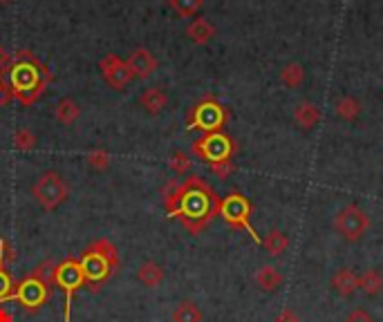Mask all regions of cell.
<instances>
[{"instance_id": "6da1fadb", "label": "cell", "mask_w": 383, "mask_h": 322, "mask_svg": "<svg viewBox=\"0 0 383 322\" xmlns=\"http://www.w3.org/2000/svg\"><path fill=\"white\" fill-rule=\"evenodd\" d=\"M162 204L170 220H177L190 235H200L218 217L220 197L200 175L170 179L162 188Z\"/></svg>"}, {"instance_id": "7a4b0ae2", "label": "cell", "mask_w": 383, "mask_h": 322, "mask_svg": "<svg viewBox=\"0 0 383 322\" xmlns=\"http://www.w3.org/2000/svg\"><path fill=\"white\" fill-rule=\"evenodd\" d=\"M0 79L7 83V88L12 90V96L20 105L29 107L45 94L47 85L54 77H52L47 66L34 52L18 49L16 54H12L7 70L0 72Z\"/></svg>"}, {"instance_id": "3957f363", "label": "cell", "mask_w": 383, "mask_h": 322, "mask_svg": "<svg viewBox=\"0 0 383 322\" xmlns=\"http://www.w3.org/2000/svg\"><path fill=\"white\" fill-rule=\"evenodd\" d=\"M79 264L85 277V286L92 293H99L101 286L119 271V251L110 240L99 238L81 253Z\"/></svg>"}, {"instance_id": "277c9868", "label": "cell", "mask_w": 383, "mask_h": 322, "mask_svg": "<svg viewBox=\"0 0 383 322\" xmlns=\"http://www.w3.org/2000/svg\"><path fill=\"white\" fill-rule=\"evenodd\" d=\"M229 121V110L222 105L216 96H204L197 101L186 114V128L188 130H202V132H220Z\"/></svg>"}, {"instance_id": "5b68a950", "label": "cell", "mask_w": 383, "mask_h": 322, "mask_svg": "<svg viewBox=\"0 0 383 322\" xmlns=\"http://www.w3.org/2000/svg\"><path fill=\"white\" fill-rule=\"evenodd\" d=\"M251 210H253L251 201L247 197L240 195V192H231V195H227L225 199H220L218 215L229 224L231 229H240L244 233H249V238L255 244H262V238L251 227Z\"/></svg>"}, {"instance_id": "8992f818", "label": "cell", "mask_w": 383, "mask_h": 322, "mask_svg": "<svg viewBox=\"0 0 383 322\" xmlns=\"http://www.w3.org/2000/svg\"><path fill=\"white\" fill-rule=\"evenodd\" d=\"M236 141L227 132H206L204 137H200L197 141L190 146V153L195 157L209 161V164H218V161H229L236 155Z\"/></svg>"}, {"instance_id": "52a82bcc", "label": "cell", "mask_w": 383, "mask_h": 322, "mask_svg": "<svg viewBox=\"0 0 383 322\" xmlns=\"http://www.w3.org/2000/svg\"><path fill=\"white\" fill-rule=\"evenodd\" d=\"M31 195H34V199L45 210H54L70 197V188L66 184V179H63L59 173L47 170V173H43L36 179V184L31 186Z\"/></svg>"}, {"instance_id": "ba28073f", "label": "cell", "mask_w": 383, "mask_h": 322, "mask_svg": "<svg viewBox=\"0 0 383 322\" xmlns=\"http://www.w3.org/2000/svg\"><path fill=\"white\" fill-rule=\"evenodd\" d=\"M57 286L66 296V309H63V322L72 320V302L74 296L81 286H85V277L81 271V264L77 257H68V260L59 262L57 266Z\"/></svg>"}, {"instance_id": "9c48e42d", "label": "cell", "mask_w": 383, "mask_h": 322, "mask_svg": "<svg viewBox=\"0 0 383 322\" xmlns=\"http://www.w3.org/2000/svg\"><path fill=\"white\" fill-rule=\"evenodd\" d=\"M334 229L343 240L359 242L370 229V217H368V213L359 206V204H347L345 208H340L336 213Z\"/></svg>"}, {"instance_id": "30bf717a", "label": "cell", "mask_w": 383, "mask_h": 322, "mask_svg": "<svg viewBox=\"0 0 383 322\" xmlns=\"http://www.w3.org/2000/svg\"><path fill=\"white\" fill-rule=\"evenodd\" d=\"M52 296L50 289L38 282L36 277L31 275H25L23 280H20L16 286H14V296L12 300H16V302L23 307L27 314H36V311L47 302Z\"/></svg>"}, {"instance_id": "8fae6325", "label": "cell", "mask_w": 383, "mask_h": 322, "mask_svg": "<svg viewBox=\"0 0 383 322\" xmlns=\"http://www.w3.org/2000/svg\"><path fill=\"white\" fill-rule=\"evenodd\" d=\"M99 70L103 74V79L108 81V85L114 90H126L128 83L135 79L130 68H128V63L121 61L117 54H108V56H103L99 61Z\"/></svg>"}, {"instance_id": "7c38bea8", "label": "cell", "mask_w": 383, "mask_h": 322, "mask_svg": "<svg viewBox=\"0 0 383 322\" xmlns=\"http://www.w3.org/2000/svg\"><path fill=\"white\" fill-rule=\"evenodd\" d=\"M128 68H130V72H133V77L135 79H151L153 74H155V70H157V61H155V56L148 49H144V47H137L130 56H128Z\"/></svg>"}, {"instance_id": "4fadbf2b", "label": "cell", "mask_w": 383, "mask_h": 322, "mask_svg": "<svg viewBox=\"0 0 383 322\" xmlns=\"http://www.w3.org/2000/svg\"><path fill=\"white\" fill-rule=\"evenodd\" d=\"M164 277H166L164 266L153 262V260H146L140 268H137V280L148 289H157L159 284L164 282Z\"/></svg>"}, {"instance_id": "5bb4252c", "label": "cell", "mask_w": 383, "mask_h": 322, "mask_svg": "<svg viewBox=\"0 0 383 322\" xmlns=\"http://www.w3.org/2000/svg\"><path fill=\"white\" fill-rule=\"evenodd\" d=\"M332 289L343 298H350L359 289V275L352 268H340L332 277Z\"/></svg>"}, {"instance_id": "9a60e30c", "label": "cell", "mask_w": 383, "mask_h": 322, "mask_svg": "<svg viewBox=\"0 0 383 322\" xmlns=\"http://www.w3.org/2000/svg\"><path fill=\"white\" fill-rule=\"evenodd\" d=\"M140 103L148 114H159L168 105V94L162 88H148L140 94Z\"/></svg>"}, {"instance_id": "2e32d148", "label": "cell", "mask_w": 383, "mask_h": 322, "mask_svg": "<svg viewBox=\"0 0 383 322\" xmlns=\"http://www.w3.org/2000/svg\"><path fill=\"white\" fill-rule=\"evenodd\" d=\"M294 121L301 125L303 130H312V128L321 121V110L310 101H301L294 110Z\"/></svg>"}, {"instance_id": "e0dca14e", "label": "cell", "mask_w": 383, "mask_h": 322, "mask_svg": "<svg viewBox=\"0 0 383 322\" xmlns=\"http://www.w3.org/2000/svg\"><path fill=\"white\" fill-rule=\"evenodd\" d=\"M255 284H258L262 291L273 293V291H278L280 284H283V273L276 266H269V264L260 266L258 273H255Z\"/></svg>"}, {"instance_id": "ac0fdd59", "label": "cell", "mask_w": 383, "mask_h": 322, "mask_svg": "<svg viewBox=\"0 0 383 322\" xmlns=\"http://www.w3.org/2000/svg\"><path fill=\"white\" fill-rule=\"evenodd\" d=\"M186 36L197 43V45H206V43L216 36V27H213L206 18H195L193 23L186 27Z\"/></svg>"}, {"instance_id": "d6986e66", "label": "cell", "mask_w": 383, "mask_h": 322, "mask_svg": "<svg viewBox=\"0 0 383 322\" xmlns=\"http://www.w3.org/2000/svg\"><path fill=\"white\" fill-rule=\"evenodd\" d=\"M359 289L370 298L379 296L383 291V275H381L379 268H368L366 273H361L359 275Z\"/></svg>"}, {"instance_id": "ffe728a7", "label": "cell", "mask_w": 383, "mask_h": 322, "mask_svg": "<svg viewBox=\"0 0 383 322\" xmlns=\"http://www.w3.org/2000/svg\"><path fill=\"white\" fill-rule=\"evenodd\" d=\"M57 266H59V262H54V260H43L40 264H36V268H31L29 275L36 277L38 282H43L52 291V289L57 286Z\"/></svg>"}, {"instance_id": "44dd1931", "label": "cell", "mask_w": 383, "mask_h": 322, "mask_svg": "<svg viewBox=\"0 0 383 322\" xmlns=\"http://www.w3.org/2000/svg\"><path fill=\"white\" fill-rule=\"evenodd\" d=\"M262 246L267 249V253L271 257H280L285 251H287V246H290V240H287V235L278 229H273L269 231L267 235L262 238Z\"/></svg>"}, {"instance_id": "7402d4cb", "label": "cell", "mask_w": 383, "mask_h": 322, "mask_svg": "<svg viewBox=\"0 0 383 322\" xmlns=\"http://www.w3.org/2000/svg\"><path fill=\"white\" fill-rule=\"evenodd\" d=\"M54 116H57L59 123L72 125L81 116V107H79L77 101H72V99H61L59 105H57V110H54Z\"/></svg>"}, {"instance_id": "603a6c76", "label": "cell", "mask_w": 383, "mask_h": 322, "mask_svg": "<svg viewBox=\"0 0 383 322\" xmlns=\"http://www.w3.org/2000/svg\"><path fill=\"white\" fill-rule=\"evenodd\" d=\"M361 110H363V105H361V101L354 99V96H340L336 101V114L343 121H356Z\"/></svg>"}, {"instance_id": "cb8c5ba5", "label": "cell", "mask_w": 383, "mask_h": 322, "mask_svg": "<svg viewBox=\"0 0 383 322\" xmlns=\"http://www.w3.org/2000/svg\"><path fill=\"white\" fill-rule=\"evenodd\" d=\"M280 81H283V85H287V88H292V90L301 88L305 81V70L301 63H287L280 72Z\"/></svg>"}, {"instance_id": "d4e9b609", "label": "cell", "mask_w": 383, "mask_h": 322, "mask_svg": "<svg viewBox=\"0 0 383 322\" xmlns=\"http://www.w3.org/2000/svg\"><path fill=\"white\" fill-rule=\"evenodd\" d=\"M173 322H202V311L195 302L184 300L173 309Z\"/></svg>"}, {"instance_id": "484cf974", "label": "cell", "mask_w": 383, "mask_h": 322, "mask_svg": "<svg viewBox=\"0 0 383 322\" xmlns=\"http://www.w3.org/2000/svg\"><path fill=\"white\" fill-rule=\"evenodd\" d=\"M14 146H16V150L29 153V150L36 148V135L31 132L29 128H20V130L14 132Z\"/></svg>"}, {"instance_id": "4316f807", "label": "cell", "mask_w": 383, "mask_h": 322, "mask_svg": "<svg viewBox=\"0 0 383 322\" xmlns=\"http://www.w3.org/2000/svg\"><path fill=\"white\" fill-rule=\"evenodd\" d=\"M170 170H173L175 175L184 177L190 168H193V161H190V157L186 153H182V150H177V153H173V157H170Z\"/></svg>"}, {"instance_id": "83f0119b", "label": "cell", "mask_w": 383, "mask_h": 322, "mask_svg": "<svg viewBox=\"0 0 383 322\" xmlns=\"http://www.w3.org/2000/svg\"><path fill=\"white\" fill-rule=\"evenodd\" d=\"M204 0H168V5L175 9L179 16H195Z\"/></svg>"}, {"instance_id": "f1b7e54d", "label": "cell", "mask_w": 383, "mask_h": 322, "mask_svg": "<svg viewBox=\"0 0 383 322\" xmlns=\"http://www.w3.org/2000/svg\"><path fill=\"white\" fill-rule=\"evenodd\" d=\"M14 280H12V273L9 268H0V305H5L12 300L14 296Z\"/></svg>"}, {"instance_id": "f546056e", "label": "cell", "mask_w": 383, "mask_h": 322, "mask_svg": "<svg viewBox=\"0 0 383 322\" xmlns=\"http://www.w3.org/2000/svg\"><path fill=\"white\" fill-rule=\"evenodd\" d=\"M88 166L94 168V170H105L110 166V155H108V150H92V153H88Z\"/></svg>"}, {"instance_id": "4dcf8cb0", "label": "cell", "mask_w": 383, "mask_h": 322, "mask_svg": "<svg viewBox=\"0 0 383 322\" xmlns=\"http://www.w3.org/2000/svg\"><path fill=\"white\" fill-rule=\"evenodd\" d=\"M14 260H16V251L12 249V244L5 238H0V268H7Z\"/></svg>"}, {"instance_id": "1f68e13d", "label": "cell", "mask_w": 383, "mask_h": 322, "mask_svg": "<svg viewBox=\"0 0 383 322\" xmlns=\"http://www.w3.org/2000/svg\"><path fill=\"white\" fill-rule=\"evenodd\" d=\"M211 166V173L216 175L218 179H227L233 170H236V166H233V161H218V164H209Z\"/></svg>"}, {"instance_id": "d6a6232c", "label": "cell", "mask_w": 383, "mask_h": 322, "mask_svg": "<svg viewBox=\"0 0 383 322\" xmlns=\"http://www.w3.org/2000/svg\"><path fill=\"white\" fill-rule=\"evenodd\" d=\"M345 322H375V318H372L366 309H354V311H350Z\"/></svg>"}, {"instance_id": "836d02e7", "label": "cell", "mask_w": 383, "mask_h": 322, "mask_svg": "<svg viewBox=\"0 0 383 322\" xmlns=\"http://www.w3.org/2000/svg\"><path fill=\"white\" fill-rule=\"evenodd\" d=\"M276 322H301V318H298V314H296L294 309L287 307V309L280 311L278 316H276Z\"/></svg>"}, {"instance_id": "e575fe53", "label": "cell", "mask_w": 383, "mask_h": 322, "mask_svg": "<svg viewBox=\"0 0 383 322\" xmlns=\"http://www.w3.org/2000/svg\"><path fill=\"white\" fill-rule=\"evenodd\" d=\"M14 96H12V90L7 88V83L0 79V107H5L7 103H12Z\"/></svg>"}, {"instance_id": "d590c367", "label": "cell", "mask_w": 383, "mask_h": 322, "mask_svg": "<svg viewBox=\"0 0 383 322\" xmlns=\"http://www.w3.org/2000/svg\"><path fill=\"white\" fill-rule=\"evenodd\" d=\"M9 61H12V54H9L3 45H0V72L3 70H7V66H9Z\"/></svg>"}, {"instance_id": "8d00e7d4", "label": "cell", "mask_w": 383, "mask_h": 322, "mask_svg": "<svg viewBox=\"0 0 383 322\" xmlns=\"http://www.w3.org/2000/svg\"><path fill=\"white\" fill-rule=\"evenodd\" d=\"M0 322H14V316L5 307H0Z\"/></svg>"}, {"instance_id": "74e56055", "label": "cell", "mask_w": 383, "mask_h": 322, "mask_svg": "<svg viewBox=\"0 0 383 322\" xmlns=\"http://www.w3.org/2000/svg\"><path fill=\"white\" fill-rule=\"evenodd\" d=\"M9 3H12V0H0V5H9Z\"/></svg>"}]
</instances>
